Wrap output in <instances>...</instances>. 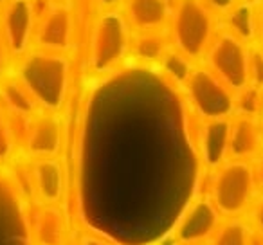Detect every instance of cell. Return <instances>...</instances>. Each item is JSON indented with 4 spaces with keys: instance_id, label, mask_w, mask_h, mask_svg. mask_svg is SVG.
<instances>
[{
    "instance_id": "6da1fadb",
    "label": "cell",
    "mask_w": 263,
    "mask_h": 245,
    "mask_svg": "<svg viewBox=\"0 0 263 245\" xmlns=\"http://www.w3.org/2000/svg\"><path fill=\"white\" fill-rule=\"evenodd\" d=\"M20 83L47 110L62 106L69 87V63L52 51L33 52L20 65Z\"/></svg>"
},
{
    "instance_id": "7a4b0ae2",
    "label": "cell",
    "mask_w": 263,
    "mask_h": 245,
    "mask_svg": "<svg viewBox=\"0 0 263 245\" xmlns=\"http://www.w3.org/2000/svg\"><path fill=\"white\" fill-rule=\"evenodd\" d=\"M254 169L247 161H227L218 166L209 184V200L222 216H240L254 200Z\"/></svg>"
},
{
    "instance_id": "3957f363",
    "label": "cell",
    "mask_w": 263,
    "mask_h": 245,
    "mask_svg": "<svg viewBox=\"0 0 263 245\" xmlns=\"http://www.w3.org/2000/svg\"><path fill=\"white\" fill-rule=\"evenodd\" d=\"M213 20L200 0H179L173 13V40L187 58H197L208 45Z\"/></svg>"
},
{
    "instance_id": "277c9868",
    "label": "cell",
    "mask_w": 263,
    "mask_h": 245,
    "mask_svg": "<svg viewBox=\"0 0 263 245\" xmlns=\"http://www.w3.org/2000/svg\"><path fill=\"white\" fill-rule=\"evenodd\" d=\"M184 87L193 110L204 119H227L234 112L233 90L211 70H193Z\"/></svg>"
},
{
    "instance_id": "5b68a950",
    "label": "cell",
    "mask_w": 263,
    "mask_h": 245,
    "mask_svg": "<svg viewBox=\"0 0 263 245\" xmlns=\"http://www.w3.org/2000/svg\"><path fill=\"white\" fill-rule=\"evenodd\" d=\"M249 56L243 42L233 33H226L211 45L208 63L211 72L233 92L249 87Z\"/></svg>"
},
{
    "instance_id": "8992f818",
    "label": "cell",
    "mask_w": 263,
    "mask_h": 245,
    "mask_svg": "<svg viewBox=\"0 0 263 245\" xmlns=\"http://www.w3.org/2000/svg\"><path fill=\"white\" fill-rule=\"evenodd\" d=\"M128 49V26L116 11L105 13L98 20L92 36L90 63L98 72L114 69L124 58Z\"/></svg>"
},
{
    "instance_id": "52a82bcc",
    "label": "cell",
    "mask_w": 263,
    "mask_h": 245,
    "mask_svg": "<svg viewBox=\"0 0 263 245\" xmlns=\"http://www.w3.org/2000/svg\"><path fill=\"white\" fill-rule=\"evenodd\" d=\"M220 223V213L209 198L195 200L184 209L173 229L177 243H198L209 241Z\"/></svg>"
},
{
    "instance_id": "ba28073f",
    "label": "cell",
    "mask_w": 263,
    "mask_h": 245,
    "mask_svg": "<svg viewBox=\"0 0 263 245\" xmlns=\"http://www.w3.org/2000/svg\"><path fill=\"white\" fill-rule=\"evenodd\" d=\"M34 26V9L31 0H8L2 13V38L15 54L29 47Z\"/></svg>"
},
{
    "instance_id": "9c48e42d",
    "label": "cell",
    "mask_w": 263,
    "mask_h": 245,
    "mask_svg": "<svg viewBox=\"0 0 263 245\" xmlns=\"http://www.w3.org/2000/svg\"><path fill=\"white\" fill-rule=\"evenodd\" d=\"M62 144V125L60 121L47 114L33 117L27 128L26 146L31 155L38 159L52 157L58 154Z\"/></svg>"
},
{
    "instance_id": "30bf717a",
    "label": "cell",
    "mask_w": 263,
    "mask_h": 245,
    "mask_svg": "<svg viewBox=\"0 0 263 245\" xmlns=\"http://www.w3.org/2000/svg\"><path fill=\"white\" fill-rule=\"evenodd\" d=\"M259 146H261V128L254 117H236L229 126L227 157L233 161H247L258 155Z\"/></svg>"
},
{
    "instance_id": "8fae6325",
    "label": "cell",
    "mask_w": 263,
    "mask_h": 245,
    "mask_svg": "<svg viewBox=\"0 0 263 245\" xmlns=\"http://www.w3.org/2000/svg\"><path fill=\"white\" fill-rule=\"evenodd\" d=\"M72 16L65 6H54L38 26V44L47 51H62L70 44Z\"/></svg>"
},
{
    "instance_id": "7c38bea8",
    "label": "cell",
    "mask_w": 263,
    "mask_h": 245,
    "mask_svg": "<svg viewBox=\"0 0 263 245\" xmlns=\"http://www.w3.org/2000/svg\"><path fill=\"white\" fill-rule=\"evenodd\" d=\"M229 126L231 123L227 119H205V125L200 128L198 150L208 166H220L227 157Z\"/></svg>"
},
{
    "instance_id": "4fadbf2b",
    "label": "cell",
    "mask_w": 263,
    "mask_h": 245,
    "mask_svg": "<svg viewBox=\"0 0 263 245\" xmlns=\"http://www.w3.org/2000/svg\"><path fill=\"white\" fill-rule=\"evenodd\" d=\"M33 182L38 197L45 204H56L63 193L62 164L52 157L38 159L33 166Z\"/></svg>"
},
{
    "instance_id": "5bb4252c",
    "label": "cell",
    "mask_w": 263,
    "mask_h": 245,
    "mask_svg": "<svg viewBox=\"0 0 263 245\" xmlns=\"http://www.w3.org/2000/svg\"><path fill=\"white\" fill-rule=\"evenodd\" d=\"M33 233L38 245H63L65 241V218L52 204L38 209L33 220Z\"/></svg>"
},
{
    "instance_id": "9a60e30c",
    "label": "cell",
    "mask_w": 263,
    "mask_h": 245,
    "mask_svg": "<svg viewBox=\"0 0 263 245\" xmlns=\"http://www.w3.org/2000/svg\"><path fill=\"white\" fill-rule=\"evenodd\" d=\"M168 13V0H128V16L137 29H155L164 24Z\"/></svg>"
},
{
    "instance_id": "2e32d148",
    "label": "cell",
    "mask_w": 263,
    "mask_h": 245,
    "mask_svg": "<svg viewBox=\"0 0 263 245\" xmlns=\"http://www.w3.org/2000/svg\"><path fill=\"white\" fill-rule=\"evenodd\" d=\"M254 236L251 223L240 216H227L218 223L208 245H249Z\"/></svg>"
},
{
    "instance_id": "e0dca14e",
    "label": "cell",
    "mask_w": 263,
    "mask_h": 245,
    "mask_svg": "<svg viewBox=\"0 0 263 245\" xmlns=\"http://www.w3.org/2000/svg\"><path fill=\"white\" fill-rule=\"evenodd\" d=\"M2 103L16 116H33L38 105L22 83H6L2 87Z\"/></svg>"
},
{
    "instance_id": "ac0fdd59",
    "label": "cell",
    "mask_w": 263,
    "mask_h": 245,
    "mask_svg": "<svg viewBox=\"0 0 263 245\" xmlns=\"http://www.w3.org/2000/svg\"><path fill=\"white\" fill-rule=\"evenodd\" d=\"M227 26H229L231 33L240 38V40L251 38L256 29V18H254L252 6L251 4L233 6L229 13V18H227Z\"/></svg>"
},
{
    "instance_id": "d6986e66",
    "label": "cell",
    "mask_w": 263,
    "mask_h": 245,
    "mask_svg": "<svg viewBox=\"0 0 263 245\" xmlns=\"http://www.w3.org/2000/svg\"><path fill=\"white\" fill-rule=\"evenodd\" d=\"M162 67H164L166 76L177 85H186L187 78L193 72L190 58L184 56L182 52H166L162 56Z\"/></svg>"
},
{
    "instance_id": "ffe728a7",
    "label": "cell",
    "mask_w": 263,
    "mask_h": 245,
    "mask_svg": "<svg viewBox=\"0 0 263 245\" xmlns=\"http://www.w3.org/2000/svg\"><path fill=\"white\" fill-rule=\"evenodd\" d=\"M136 52L139 58L146 62H154L166 54V42L157 34H143L136 42Z\"/></svg>"
},
{
    "instance_id": "44dd1931",
    "label": "cell",
    "mask_w": 263,
    "mask_h": 245,
    "mask_svg": "<svg viewBox=\"0 0 263 245\" xmlns=\"http://www.w3.org/2000/svg\"><path fill=\"white\" fill-rule=\"evenodd\" d=\"M249 83L259 90L263 88V52L254 51L249 56Z\"/></svg>"
},
{
    "instance_id": "7402d4cb",
    "label": "cell",
    "mask_w": 263,
    "mask_h": 245,
    "mask_svg": "<svg viewBox=\"0 0 263 245\" xmlns=\"http://www.w3.org/2000/svg\"><path fill=\"white\" fill-rule=\"evenodd\" d=\"M251 227L254 231V234H258L263 240V197H259L258 200H252L251 204Z\"/></svg>"
},
{
    "instance_id": "603a6c76",
    "label": "cell",
    "mask_w": 263,
    "mask_h": 245,
    "mask_svg": "<svg viewBox=\"0 0 263 245\" xmlns=\"http://www.w3.org/2000/svg\"><path fill=\"white\" fill-rule=\"evenodd\" d=\"M9 150H11V141H9V128L6 125L4 114L0 110V161H4L9 155Z\"/></svg>"
},
{
    "instance_id": "cb8c5ba5",
    "label": "cell",
    "mask_w": 263,
    "mask_h": 245,
    "mask_svg": "<svg viewBox=\"0 0 263 245\" xmlns=\"http://www.w3.org/2000/svg\"><path fill=\"white\" fill-rule=\"evenodd\" d=\"M78 245H112L108 240H105V238L98 236V234H90V233H85L80 236V241H78Z\"/></svg>"
},
{
    "instance_id": "d4e9b609",
    "label": "cell",
    "mask_w": 263,
    "mask_h": 245,
    "mask_svg": "<svg viewBox=\"0 0 263 245\" xmlns=\"http://www.w3.org/2000/svg\"><path fill=\"white\" fill-rule=\"evenodd\" d=\"M254 179H256V186H259L263 190V152L259 154L258 161H256V166L254 168Z\"/></svg>"
},
{
    "instance_id": "484cf974",
    "label": "cell",
    "mask_w": 263,
    "mask_h": 245,
    "mask_svg": "<svg viewBox=\"0 0 263 245\" xmlns=\"http://www.w3.org/2000/svg\"><path fill=\"white\" fill-rule=\"evenodd\" d=\"M205 2L216 9H231L236 4V0H205Z\"/></svg>"
},
{
    "instance_id": "4316f807",
    "label": "cell",
    "mask_w": 263,
    "mask_h": 245,
    "mask_svg": "<svg viewBox=\"0 0 263 245\" xmlns=\"http://www.w3.org/2000/svg\"><path fill=\"white\" fill-rule=\"evenodd\" d=\"M4 38H2V33H0V78H2V72H4Z\"/></svg>"
},
{
    "instance_id": "83f0119b",
    "label": "cell",
    "mask_w": 263,
    "mask_h": 245,
    "mask_svg": "<svg viewBox=\"0 0 263 245\" xmlns=\"http://www.w3.org/2000/svg\"><path fill=\"white\" fill-rule=\"evenodd\" d=\"M99 2L105 6H110V4H114V2H117V0H99Z\"/></svg>"
},
{
    "instance_id": "f1b7e54d",
    "label": "cell",
    "mask_w": 263,
    "mask_h": 245,
    "mask_svg": "<svg viewBox=\"0 0 263 245\" xmlns=\"http://www.w3.org/2000/svg\"><path fill=\"white\" fill-rule=\"evenodd\" d=\"M179 245H208V241H198V243H179Z\"/></svg>"
},
{
    "instance_id": "f546056e",
    "label": "cell",
    "mask_w": 263,
    "mask_h": 245,
    "mask_svg": "<svg viewBox=\"0 0 263 245\" xmlns=\"http://www.w3.org/2000/svg\"><path fill=\"white\" fill-rule=\"evenodd\" d=\"M259 29H261V36H263V13H261V18H259Z\"/></svg>"
},
{
    "instance_id": "4dcf8cb0",
    "label": "cell",
    "mask_w": 263,
    "mask_h": 245,
    "mask_svg": "<svg viewBox=\"0 0 263 245\" xmlns=\"http://www.w3.org/2000/svg\"><path fill=\"white\" fill-rule=\"evenodd\" d=\"M261 128H263V99H261Z\"/></svg>"
},
{
    "instance_id": "1f68e13d",
    "label": "cell",
    "mask_w": 263,
    "mask_h": 245,
    "mask_svg": "<svg viewBox=\"0 0 263 245\" xmlns=\"http://www.w3.org/2000/svg\"><path fill=\"white\" fill-rule=\"evenodd\" d=\"M6 2H8V0H0V6H2V4H6Z\"/></svg>"
}]
</instances>
